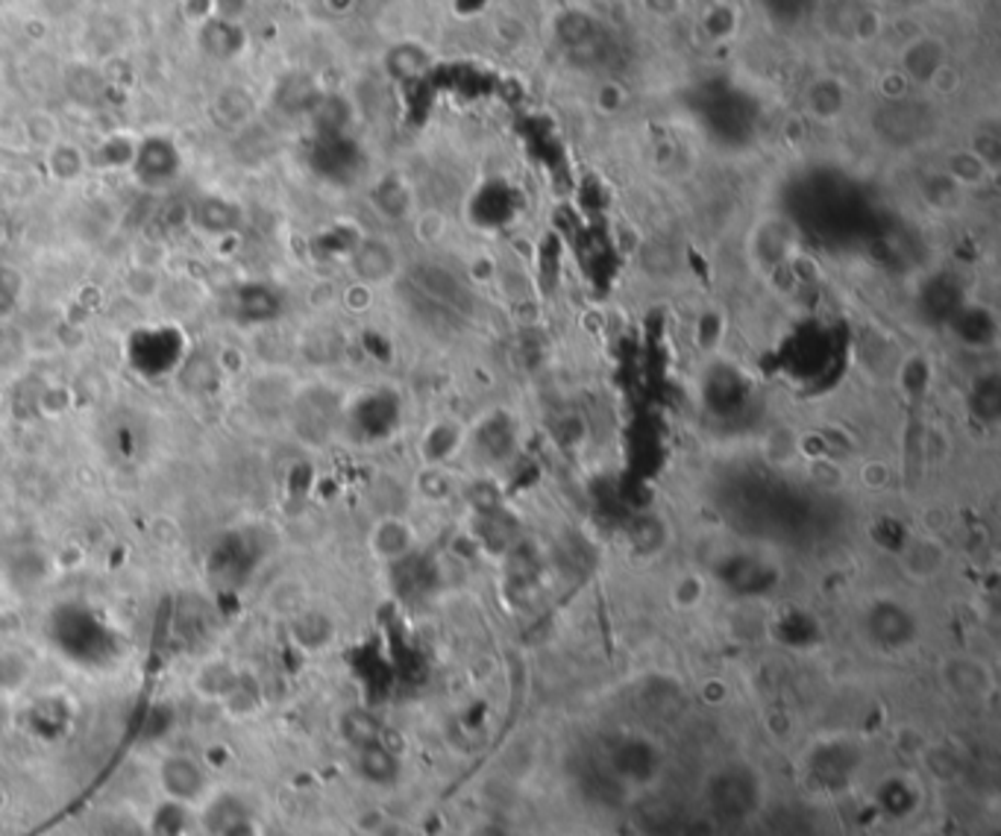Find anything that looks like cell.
Instances as JSON below:
<instances>
[{"label": "cell", "instance_id": "6da1fadb", "mask_svg": "<svg viewBox=\"0 0 1001 836\" xmlns=\"http://www.w3.org/2000/svg\"><path fill=\"white\" fill-rule=\"evenodd\" d=\"M157 781L165 801L180 804L185 810L206 804L211 792L209 769L203 766V760L183 752H171L159 760Z\"/></svg>", "mask_w": 1001, "mask_h": 836}, {"label": "cell", "instance_id": "7a4b0ae2", "mask_svg": "<svg viewBox=\"0 0 1001 836\" xmlns=\"http://www.w3.org/2000/svg\"><path fill=\"white\" fill-rule=\"evenodd\" d=\"M185 340L176 329L138 332L129 340V359L141 370V376H165L180 368L185 356Z\"/></svg>", "mask_w": 1001, "mask_h": 836}, {"label": "cell", "instance_id": "3957f363", "mask_svg": "<svg viewBox=\"0 0 1001 836\" xmlns=\"http://www.w3.org/2000/svg\"><path fill=\"white\" fill-rule=\"evenodd\" d=\"M133 171L136 179L148 188H165L183 171V153L168 136H148L133 150Z\"/></svg>", "mask_w": 1001, "mask_h": 836}, {"label": "cell", "instance_id": "277c9868", "mask_svg": "<svg viewBox=\"0 0 1001 836\" xmlns=\"http://www.w3.org/2000/svg\"><path fill=\"white\" fill-rule=\"evenodd\" d=\"M943 681H946L948 693H955L960 699H983L992 693V672L990 666L978 658H948L943 663Z\"/></svg>", "mask_w": 1001, "mask_h": 836}, {"label": "cell", "instance_id": "5b68a950", "mask_svg": "<svg viewBox=\"0 0 1001 836\" xmlns=\"http://www.w3.org/2000/svg\"><path fill=\"white\" fill-rule=\"evenodd\" d=\"M176 382L188 396H209L221 385V361L215 352L188 350L174 370Z\"/></svg>", "mask_w": 1001, "mask_h": 836}, {"label": "cell", "instance_id": "8992f818", "mask_svg": "<svg viewBox=\"0 0 1001 836\" xmlns=\"http://www.w3.org/2000/svg\"><path fill=\"white\" fill-rule=\"evenodd\" d=\"M946 546L934 537H917L901 549V572L910 581H931L937 579L940 572L946 570Z\"/></svg>", "mask_w": 1001, "mask_h": 836}, {"label": "cell", "instance_id": "52a82bcc", "mask_svg": "<svg viewBox=\"0 0 1001 836\" xmlns=\"http://www.w3.org/2000/svg\"><path fill=\"white\" fill-rule=\"evenodd\" d=\"M412 529L403 520H396V516L379 520L373 525V532H370V551L377 555L379 561H400V558H405L412 551Z\"/></svg>", "mask_w": 1001, "mask_h": 836}, {"label": "cell", "instance_id": "ba28073f", "mask_svg": "<svg viewBox=\"0 0 1001 836\" xmlns=\"http://www.w3.org/2000/svg\"><path fill=\"white\" fill-rule=\"evenodd\" d=\"M194 223L209 235H227L241 227V209L227 197H203L194 206Z\"/></svg>", "mask_w": 1001, "mask_h": 836}, {"label": "cell", "instance_id": "9c48e42d", "mask_svg": "<svg viewBox=\"0 0 1001 836\" xmlns=\"http://www.w3.org/2000/svg\"><path fill=\"white\" fill-rule=\"evenodd\" d=\"M276 314H279V297L274 294V288L250 282V286H241L235 291V317L239 321L267 323L274 321Z\"/></svg>", "mask_w": 1001, "mask_h": 836}, {"label": "cell", "instance_id": "30bf717a", "mask_svg": "<svg viewBox=\"0 0 1001 836\" xmlns=\"http://www.w3.org/2000/svg\"><path fill=\"white\" fill-rule=\"evenodd\" d=\"M239 675L241 670L239 666H232L230 661H209L203 663L200 672L194 675V689L200 693L203 699L223 701L230 696V689L235 687Z\"/></svg>", "mask_w": 1001, "mask_h": 836}, {"label": "cell", "instance_id": "8fae6325", "mask_svg": "<svg viewBox=\"0 0 1001 836\" xmlns=\"http://www.w3.org/2000/svg\"><path fill=\"white\" fill-rule=\"evenodd\" d=\"M203 47L218 59H232L244 47V36L235 27V21L215 19L203 27Z\"/></svg>", "mask_w": 1001, "mask_h": 836}, {"label": "cell", "instance_id": "7c38bea8", "mask_svg": "<svg viewBox=\"0 0 1001 836\" xmlns=\"http://www.w3.org/2000/svg\"><path fill=\"white\" fill-rule=\"evenodd\" d=\"M221 705L223 710L235 719L256 717V710L262 708V689H258L256 678L248 675V672H241L239 681H235V687L230 689V696H227Z\"/></svg>", "mask_w": 1001, "mask_h": 836}, {"label": "cell", "instance_id": "4fadbf2b", "mask_svg": "<svg viewBox=\"0 0 1001 836\" xmlns=\"http://www.w3.org/2000/svg\"><path fill=\"white\" fill-rule=\"evenodd\" d=\"M332 631H335V628H332L330 619L323 614H314V611H309V614L297 616L295 619V640L303 646V649H309V652H318V649H323V646L330 643Z\"/></svg>", "mask_w": 1001, "mask_h": 836}, {"label": "cell", "instance_id": "5bb4252c", "mask_svg": "<svg viewBox=\"0 0 1001 836\" xmlns=\"http://www.w3.org/2000/svg\"><path fill=\"white\" fill-rule=\"evenodd\" d=\"M356 267H359V274L370 282H382L388 274H391V267H394V258L388 253V247H382L379 241H368L365 247L356 253Z\"/></svg>", "mask_w": 1001, "mask_h": 836}, {"label": "cell", "instance_id": "9a60e30c", "mask_svg": "<svg viewBox=\"0 0 1001 836\" xmlns=\"http://www.w3.org/2000/svg\"><path fill=\"white\" fill-rule=\"evenodd\" d=\"M341 734L347 736L353 745L368 748V745H377V722L368 713H361V710H349L341 719Z\"/></svg>", "mask_w": 1001, "mask_h": 836}, {"label": "cell", "instance_id": "2e32d148", "mask_svg": "<svg viewBox=\"0 0 1001 836\" xmlns=\"http://www.w3.org/2000/svg\"><path fill=\"white\" fill-rule=\"evenodd\" d=\"M47 167H50V174L56 179H77V176L83 174V156H80V150L71 148V144H56L50 150V156H47Z\"/></svg>", "mask_w": 1001, "mask_h": 836}, {"label": "cell", "instance_id": "e0dca14e", "mask_svg": "<svg viewBox=\"0 0 1001 836\" xmlns=\"http://www.w3.org/2000/svg\"><path fill=\"white\" fill-rule=\"evenodd\" d=\"M24 279L15 267H0V317H10L19 309Z\"/></svg>", "mask_w": 1001, "mask_h": 836}, {"label": "cell", "instance_id": "ac0fdd59", "mask_svg": "<svg viewBox=\"0 0 1001 836\" xmlns=\"http://www.w3.org/2000/svg\"><path fill=\"white\" fill-rule=\"evenodd\" d=\"M670 596L679 607H693L702 602V596H705V584H702L699 576H681V579L672 584Z\"/></svg>", "mask_w": 1001, "mask_h": 836}, {"label": "cell", "instance_id": "d6986e66", "mask_svg": "<svg viewBox=\"0 0 1001 836\" xmlns=\"http://www.w3.org/2000/svg\"><path fill=\"white\" fill-rule=\"evenodd\" d=\"M215 836H258V827H256V822L248 816V813H241V816H235L223 827H218Z\"/></svg>", "mask_w": 1001, "mask_h": 836}]
</instances>
